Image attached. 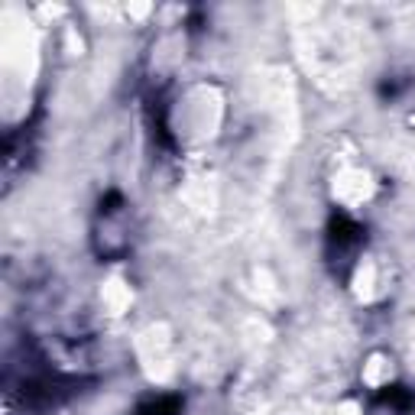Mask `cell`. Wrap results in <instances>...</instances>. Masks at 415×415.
I'll return each mask as SVG.
<instances>
[{"label": "cell", "mask_w": 415, "mask_h": 415, "mask_svg": "<svg viewBox=\"0 0 415 415\" xmlns=\"http://www.w3.org/2000/svg\"><path fill=\"white\" fill-rule=\"evenodd\" d=\"M143 415H176L178 412V399H153L140 409Z\"/></svg>", "instance_id": "cell-1"}, {"label": "cell", "mask_w": 415, "mask_h": 415, "mask_svg": "<svg viewBox=\"0 0 415 415\" xmlns=\"http://www.w3.org/2000/svg\"><path fill=\"white\" fill-rule=\"evenodd\" d=\"M380 399H383V403H390V405H396V409H405V405L412 403V399H409V392H405L403 386H392L390 392H383Z\"/></svg>", "instance_id": "cell-2"}]
</instances>
